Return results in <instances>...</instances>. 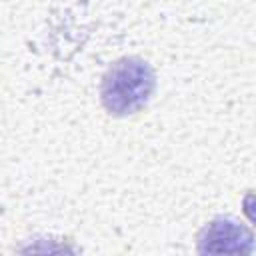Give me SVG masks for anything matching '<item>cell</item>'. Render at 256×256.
<instances>
[{"mask_svg": "<svg viewBox=\"0 0 256 256\" xmlns=\"http://www.w3.org/2000/svg\"><path fill=\"white\" fill-rule=\"evenodd\" d=\"M198 250L202 254H252L256 240L252 232L230 218L212 220L200 234Z\"/></svg>", "mask_w": 256, "mask_h": 256, "instance_id": "2", "label": "cell"}, {"mask_svg": "<svg viewBox=\"0 0 256 256\" xmlns=\"http://www.w3.org/2000/svg\"><path fill=\"white\" fill-rule=\"evenodd\" d=\"M154 70L140 58H122L108 68L102 80L104 108L114 116L134 114L154 92Z\"/></svg>", "mask_w": 256, "mask_h": 256, "instance_id": "1", "label": "cell"}, {"mask_svg": "<svg viewBox=\"0 0 256 256\" xmlns=\"http://www.w3.org/2000/svg\"><path fill=\"white\" fill-rule=\"evenodd\" d=\"M244 214L248 216L250 222L256 224V194L254 192H250V194L244 196Z\"/></svg>", "mask_w": 256, "mask_h": 256, "instance_id": "3", "label": "cell"}]
</instances>
